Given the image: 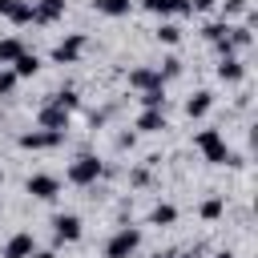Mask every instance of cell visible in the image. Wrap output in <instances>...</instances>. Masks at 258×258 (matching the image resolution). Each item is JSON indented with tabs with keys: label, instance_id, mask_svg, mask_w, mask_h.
<instances>
[{
	"label": "cell",
	"instance_id": "ba28073f",
	"mask_svg": "<svg viewBox=\"0 0 258 258\" xmlns=\"http://www.w3.org/2000/svg\"><path fill=\"white\" fill-rule=\"evenodd\" d=\"M40 129H52V133H64L69 129V113L60 109V105H40Z\"/></svg>",
	"mask_w": 258,
	"mask_h": 258
},
{
	"label": "cell",
	"instance_id": "9a60e30c",
	"mask_svg": "<svg viewBox=\"0 0 258 258\" xmlns=\"http://www.w3.org/2000/svg\"><path fill=\"white\" fill-rule=\"evenodd\" d=\"M137 129H141V133H161V129H165V113H161V109H141Z\"/></svg>",
	"mask_w": 258,
	"mask_h": 258
},
{
	"label": "cell",
	"instance_id": "9c48e42d",
	"mask_svg": "<svg viewBox=\"0 0 258 258\" xmlns=\"http://www.w3.org/2000/svg\"><path fill=\"white\" fill-rule=\"evenodd\" d=\"M64 16V0H36L32 4V24H52Z\"/></svg>",
	"mask_w": 258,
	"mask_h": 258
},
{
	"label": "cell",
	"instance_id": "836d02e7",
	"mask_svg": "<svg viewBox=\"0 0 258 258\" xmlns=\"http://www.w3.org/2000/svg\"><path fill=\"white\" fill-rule=\"evenodd\" d=\"M0 181H4V177H0Z\"/></svg>",
	"mask_w": 258,
	"mask_h": 258
},
{
	"label": "cell",
	"instance_id": "603a6c76",
	"mask_svg": "<svg viewBox=\"0 0 258 258\" xmlns=\"http://www.w3.org/2000/svg\"><path fill=\"white\" fill-rule=\"evenodd\" d=\"M141 105H145V109H165V89H149V93H141Z\"/></svg>",
	"mask_w": 258,
	"mask_h": 258
},
{
	"label": "cell",
	"instance_id": "3957f363",
	"mask_svg": "<svg viewBox=\"0 0 258 258\" xmlns=\"http://www.w3.org/2000/svg\"><path fill=\"white\" fill-rule=\"evenodd\" d=\"M97 177H101V161H97L93 153H81V157L69 165V181H73V185H93Z\"/></svg>",
	"mask_w": 258,
	"mask_h": 258
},
{
	"label": "cell",
	"instance_id": "ffe728a7",
	"mask_svg": "<svg viewBox=\"0 0 258 258\" xmlns=\"http://www.w3.org/2000/svg\"><path fill=\"white\" fill-rule=\"evenodd\" d=\"M24 52V44L16 40V36H8V40H0V64H12L16 56Z\"/></svg>",
	"mask_w": 258,
	"mask_h": 258
},
{
	"label": "cell",
	"instance_id": "d6986e66",
	"mask_svg": "<svg viewBox=\"0 0 258 258\" xmlns=\"http://www.w3.org/2000/svg\"><path fill=\"white\" fill-rule=\"evenodd\" d=\"M93 4L101 16H129V8H133V0H93Z\"/></svg>",
	"mask_w": 258,
	"mask_h": 258
},
{
	"label": "cell",
	"instance_id": "cb8c5ba5",
	"mask_svg": "<svg viewBox=\"0 0 258 258\" xmlns=\"http://www.w3.org/2000/svg\"><path fill=\"white\" fill-rule=\"evenodd\" d=\"M52 105H60L64 113H73L77 109V93L73 89H60V93H52Z\"/></svg>",
	"mask_w": 258,
	"mask_h": 258
},
{
	"label": "cell",
	"instance_id": "83f0119b",
	"mask_svg": "<svg viewBox=\"0 0 258 258\" xmlns=\"http://www.w3.org/2000/svg\"><path fill=\"white\" fill-rule=\"evenodd\" d=\"M16 81H20L16 73H0V97H8V93L16 89Z\"/></svg>",
	"mask_w": 258,
	"mask_h": 258
},
{
	"label": "cell",
	"instance_id": "e0dca14e",
	"mask_svg": "<svg viewBox=\"0 0 258 258\" xmlns=\"http://www.w3.org/2000/svg\"><path fill=\"white\" fill-rule=\"evenodd\" d=\"M12 64H16V69H12L16 77H36V69H40V60H36V52H28V48H24V52H20V56H16Z\"/></svg>",
	"mask_w": 258,
	"mask_h": 258
},
{
	"label": "cell",
	"instance_id": "4316f807",
	"mask_svg": "<svg viewBox=\"0 0 258 258\" xmlns=\"http://www.w3.org/2000/svg\"><path fill=\"white\" fill-rule=\"evenodd\" d=\"M246 8H250V0H226L222 4V16H242Z\"/></svg>",
	"mask_w": 258,
	"mask_h": 258
},
{
	"label": "cell",
	"instance_id": "5bb4252c",
	"mask_svg": "<svg viewBox=\"0 0 258 258\" xmlns=\"http://www.w3.org/2000/svg\"><path fill=\"white\" fill-rule=\"evenodd\" d=\"M218 77H222L226 85H238V81L246 77V69H242V60H238V56H222V64H218Z\"/></svg>",
	"mask_w": 258,
	"mask_h": 258
},
{
	"label": "cell",
	"instance_id": "f1b7e54d",
	"mask_svg": "<svg viewBox=\"0 0 258 258\" xmlns=\"http://www.w3.org/2000/svg\"><path fill=\"white\" fill-rule=\"evenodd\" d=\"M194 8H198V12H210V8H214V0H189V12H194Z\"/></svg>",
	"mask_w": 258,
	"mask_h": 258
},
{
	"label": "cell",
	"instance_id": "52a82bcc",
	"mask_svg": "<svg viewBox=\"0 0 258 258\" xmlns=\"http://www.w3.org/2000/svg\"><path fill=\"white\" fill-rule=\"evenodd\" d=\"M52 234H56V242H77L81 238V218L77 214H56L52 218Z\"/></svg>",
	"mask_w": 258,
	"mask_h": 258
},
{
	"label": "cell",
	"instance_id": "d4e9b609",
	"mask_svg": "<svg viewBox=\"0 0 258 258\" xmlns=\"http://www.w3.org/2000/svg\"><path fill=\"white\" fill-rule=\"evenodd\" d=\"M226 28H230L226 20H214V24H206V40H214V44H222V40H226Z\"/></svg>",
	"mask_w": 258,
	"mask_h": 258
},
{
	"label": "cell",
	"instance_id": "4fadbf2b",
	"mask_svg": "<svg viewBox=\"0 0 258 258\" xmlns=\"http://www.w3.org/2000/svg\"><path fill=\"white\" fill-rule=\"evenodd\" d=\"M153 16H173V12H189V0H141Z\"/></svg>",
	"mask_w": 258,
	"mask_h": 258
},
{
	"label": "cell",
	"instance_id": "6da1fadb",
	"mask_svg": "<svg viewBox=\"0 0 258 258\" xmlns=\"http://www.w3.org/2000/svg\"><path fill=\"white\" fill-rule=\"evenodd\" d=\"M194 145L206 153V161H214V165H238V157L226 149V137L218 133V129H202L198 137H194Z\"/></svg>",
	"mask_w": 258,
	"mask_h": 258
},
{
	"label": "cell",
	"instance_id": "5b68a950",
	"mask_svg": "<svg viewBox=\"0 0 258 258\" xmlns=\"http://www.w3.org/2000/svg\"><path fill=\"white\" fill-rule=\"evenodd\" d=\"M81 52H85V36H81V32H73V36H64V40L52 48V60H56V64H73Z\"/></svg>",
	"mask_w": 258,
	"mask_h": 258
},
{
	"label": "cell",
	"instance_id": "7a4b0ae2",
	"mask_svg": "<svg viewBox=\"0 0 258 258\" xmlns=\"http://www.w3.org/2000/svg\"><path fill=\"white\" fill-rule=\"evenodd\" d=\"M141 246V234L133 226H121L109 242H105V258H133V250Z\"/></svg>",
	"mask_w": 258,
	"mask_h": 258
},
{
	"label": "cell",
	"instance_id": "d6a6232c",
	"mask_svg": "<svg viewBox=\"0 0 258 258\" xmlns=\"http://www.w3.org/2000/svg\"><path fill=\"white\" fill-rule=\"evenodd\" d=\"M157 258H169V254H157Z\"/></svg>",
	"mask_w": 258,
	"mask_h": 258
},
{
	"label": "cell",
	"instance_id": "30bf717a",
	"mask_svg": "<svg viewBox=\"0 0 258 258\" xmlns=\"http://www.w3.org/2000/svg\"><path fill=\"white\" fill-rule=\"evenodd\" d=\"M129 85H133V89H141V93H149V89H165V81H161V77H157V69H149V64L133 69V73H129Z\"/></svg>",
	"mask_w": 258,
	"mask_h": 258
},
{
	"label": "cell",
	"instance_id": "277c9868",
	"mask_svg": "<svg viewBox=\"0 0 258 258\" xmlns=\"http://www.w3.org/2000/svg\"><path fill=\"white\" fill-rule=\"evenodd\" d=\"M24 189H28L32 198H40V202H52V198L60 194V181H56L52 173H32V177L24 181Z\"/></svg>",
	"mask_w": 258,
	"mask_h": 258
},
{
	"label": "cell",
	"instance_id": "7c38bea8",
	"mask_svg": "<svg viewBox=\"0 0 258 258\" xmlns=\"http://www.w3.org/2000/svg\"><path fill=\"white\" fill-rule=\"evenodd\" d=\"M32 250H36L32 234H12L8 246H4V258H32Z\"/></svg>",
	"mask_w": 258,
	"mask_h": 258
},
{
	"label": "cell",
	"instance_id": "f546056e",
	"mask_svg": "<svg viewBox=\"0 0 258 258\" xmlns=\"http://www.w3.org/2000/svg\"><path fill=\"white\" fill-rule=\"evenodd\" d=\"M149 181V169H133V185H145Z\"/></svg>",
	"mask_w": 258,
	"mask_h": 258
},
{
	"label": "cell",
	"instance_id": "8992f818",
	"mask_svg": "<svg viewBox=\"0 0 258 258\" xmlns=\"http://www.w3.org/2000/svg\"><path fill=\"white\" fill-rule=\"evenodd\" d=\"M60 141H64V133H52V129L20 133V145H24V149H52V145H60Z\"/></svg>",
	"mask_w": 258,
	"mask_h": 258
},
{
	"label": "cell",
	"instance_id": "2e32d148",
	"mask_svg": "<svg viewBox=\"0 0 258 258\" xmlns=\"http://www.w3.org/2000/svg\"><path fill=\"white\" fill-rule=\"evenodd\" d=\"M173 222H177V206L157 202V206L149 210V226H173Z\"/></svg>",
	"mask_w": 258,
	"mask_h": 258
},
{
	"label": "cell",
	"instance_id": "7402d4cb",
	"mask_svg": "<svg viewBox=\"0 0 258 258\" xmlns=\"http://www.w3.org/2000/svg\"><path fill=\"white\" fill-rule=\"evenodd\" d=\"M222 210H226V202H222V198H206V202H202V218H206V222L222 218Z\"/></svg>",
	"mask_w": 258,
	"mask_h": 258
},
{
	"label": "cell",
	"instance_id": "1f68e13d",
	"mask_svg": "<svg viewBox=\"0 0 258 258\" xmlns=\"http://www.w3.org/2000/svg\"><path fill=\"white\" fill-rule=\"evenodd\" d=\"M214 258H234V254H230V250H218V254H214Z\"/></svg>",
	"mask_w": 258,
	"mask_h": 258
},
{
	"label": "cell",
	"instance_id": "484cf974",
	"mask_svg": "<svg viewBox=\"0 0 258 258\" xmlns=\"http://www.w3.org/2000/svg\"><path fill=\"white\" fill-rule=\"evenodd\" d=\"M177 73H181V60H177V56H165V60H161V69H157V77H161V81H169V77H177Z\"/></svg>",
	"mask_w": 258,
	"mask_h": 258
},
{
	"label": "cell",
	"instance_id": "8fae6325",
	"mask_svg": "<svg viewBox=\"0 0 258 258\" xmlns=\"http://www.w3.org/2000/svg\"><path fill=\"white\" fill-rule=\"evenodd\" d=\"M0 16H8L12 24H32V4L28 0H0Z\"/></svg>",
	"mask_w": 258,
	"mask_h": 258
},
{
	"label": "cell",
	"instance_id": "44dd1931",
	"mask_svg": "<svg viewBox=\"0 0 258 258\" xmlns=\"http://www.w3.org/2000/svg\"><path fill=\"white\" fill-rule=\"evenodd\" d=\"M157 40H161V44H177V40H181V28L169 24V20H161V24H157Z\"/></svg>",
	"mask_w": 258,
	"mask_h": 258
},
{
	"label": "cell",
	"instance_id": "4dcf8cb0",
	"mask_svg": "<svg viewBox=\"0 0 258 258\" xmlns=\"http://www.w3.org/2000/svg\"><path fill=\"white\" fill-rule=\"evenodd\" d=\"M177 258H198V250H185V254H177Z\"/></svg>",
	"mask_w": 258,
	"mask_h": 258
},
{
	"label": "cell",
	"instance_id": "ac0fdd59",
	"mask_svg": "<svg viewBox=\"0 0 258 258\" xmlns=\"http://www.w3.org/2000/svg\"><path fill=\"white\" fill-rule=\"evenodd\" d=\"M210 105H214V97L202 89V93H194V97L185 101V113H189V117H206V113H210Z\"/></svg>",
	"mask_w": 258,
	"mask_h": 258
}]
</instances>
